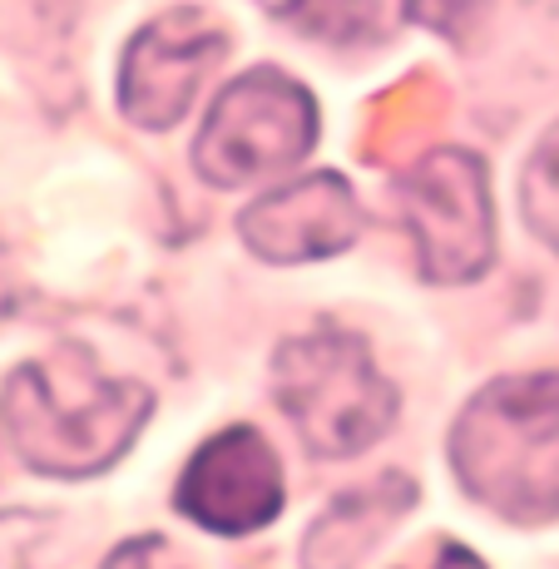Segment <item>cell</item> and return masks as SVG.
Segmentation results:
<instances>
[{"label":"cell","mask_w":559,"mask_h":569,"mask_svg":"<svg viewBox=\"0 0 559 569\" xmlns=\"http://www.w3.org/2000/svg\"><path fill=\"white\" fill-rule=\"evenodd\" d=\"M149 411V387L109 377L74 342L16 367L6 381V401H0V421H6V436L20 451V461L60 480H84L109 470L144 431Z\"/></svg>","instance_id":"1"},{"label":"cell","mask_w":559,"mask_h":569,"mask_svg":"<svg viewBox=\"0 0 559 569\" xmlns=\"http://www.w3.org/2000/svg\"><path fill=\"white\" fill-rule=\"evenodd\" d=\"M466 490L496 516L540 525L559 516V371L506 377L466 407L451 436Z\"/></svg>","instance_id":"2"},{"label":"cell","mask_w":559,"mask_h":569,"mask_svg":"<svg viewBox=\"0 0 559 569\" xmlns=\"http://www.w3.org/2000/svg\"><path fill=\"white\" fill-rule=\"evenodd\" d=\"M272 391L312 456H357L397 421V387L377 371L367 342L342 327H317L278 347Z\"/></svg>","instance_id":"3"},{"label":"cell","mask_w":559,"mask_h":569,"mask_svg":"<svg viewBox=\"0 0 559 569\" xmlns=\"http://www.w3.org/2000/svg\"><path fill=\"white\" fill-rule=\"evenodd\" d=\"M317 144V104L298 80L278 70H248L208 109L193 163L213 189H238L262 173L298 163Z\"/></svg>","instance_id":"4"},{"label":"cell","mask_w":559,"mask_h":569,"mask_svg":"<svg viewBox=\"0 0 559 569\" xmlns=\"http://www.w3.org/2000/svg\"><path fill=\"white\" fill-rule=\"evenodd\" d=\"M401 213L431 282H470L496 258L486 169L460 149H441L401 179Z\"/></svg>","instance_id":"5"},{"label":"cell","mask_w":559,"mask_h":569,"mask_svg":"<svg viewBox=\"0 0 559 569\" xmlns=\"http://www.w3.org/2000/svg\"><path fill=\"white\" fill-rule=\"evenodd\" d=\"M228 54V36L203 10H169L129 40L119 60V109L139 129H173L189 114L199 84Z\"/></svg>","instance_id":"6"},{"label":"cell","mask_w":559,"mask_h":569,"mask_svg":"<svg viewBox=\"0 0 559 569\" xmlns=\"http://www.w3.org/2000/svg\"><path fill=\"white\" fill-rule=\"evenodd\" d=\"M179 510L213 535H253L282 510L278 451L253 426H228L193 451L179 480Z\"/></svg>","instance_id":"7"},{"label":"cell","mask_w":559,"mask_h":569,"mask_svg":"<svg viewBox=\"0 0 559 569\" xmlns=\"http://www.w3.org/2000/svg\"><path fill=\"white\" fill-rule=\"evenodd\" d=\"M238 233L268 262H307V258H332L352 248L361 233L357 193L342 173H302V179L282 183L278 193L258 199L238 218Z\"/></svg>","instance_id":"8"},{"label":"cell","mask_w":559,"mask_h":569,"mask_svg":"<svg viewBox=\"0 0 559 569\" xmlns=\"http://www.w3.org/2000/svg\"><path fill=\"white\" fill-rule=\"evenodd\" d=\"M416 490L407 476H381L361 490L337 496L322 516L312 520L302 540V565L307 569H352L367 560V550L411 510Z\"/></svg>","instance_id":"9"},{"label":"cell","mask_w":559,"mask_h":569,"mask_svg":"<svg viewBox=\"0 0 559 569\" xmlns=\"http://www.w3.org/2000/svg\"><path fill=\"white\" fill-rule=\"evenodd\" d=\"M278 16L322 46H381L401 26V0H282Z\"/></svg>","instance_id":"10"},{"label":"cell","mask_w":559,"mask_h":569,"mask_svg":"<svg viewBox=\"0 0 559 569\" xmlns=\"http://www.w3.org/2000/svg\"><path fill=\"white\" fill-rule=\"evenodd\" d=\"M520 199H525L530 228L545 243L559 248V129H550L545 144L535 149L530 169H525V183H520Z\"/></svg>","instance_id":"11"},{"label":"cell","mask_w":559,"mask_h":569,"mask_svg":"<svg viewBox=\"0 0 559 569\" xmlns=\"http://www.w3.org/2000/svg\"><path fill=\"white\" fill-rule=\"evenodd\" d=\"M40 540H46V516H36V510H6L0 516V569H30Z\"/></svg>","instance_id":"12"},{"label":"cell","mask_w":559,"mask_h":569,"mask_svg":"<svg viewBox=\"0 0 559 569\" xmlns=\"http://www.w3.org/2000/svg\"><path fill=\"white\" fill-rule=\"evenodd\" d=\"M104 569H189V565H183L179 555H173L163 540H153V535H144V540L119 545V550L109 555V565H104Z\"/></svg>","instance_id":"13"},{"label":"cell","mask_w":559,"mask_h":569,"mask_svg":"<svg viewBox=\"0 0 559 569\" xmlns=\"http://www.w3.org/2000/svg\"><path fill=\"white\" fill-rule=\"evenodd\" d=\"M401 569H486V565H480L470 550H460V545L441 540V545H431L421 560H411V565H401Z\"/></svg>","instance_id":"14"},{"label":"cell","mask_w":559,"mask_h":569,"mask_svg":"<svg viewBox=\"0 0 559 569\" xmlns=\"http://www.w3.org/2000/svg\"><path fill=\"white\" fill-rule=\"evenodd\" d=\"M16 268H10V253H6V243H0V322L10 317V308H16Z\"/></svg>","instance_id":"15"},{"label":"cell","mask_w":559,"mask_h":569,"mask_svg":"<svg viewBox=\"0 0 559 569\" xmlns=\"http://www.w3.org/2000/svg\"><path fill=\"white\" fill-rule=\"evenodd\" d=\"M0 436H6V421H0Z\"/></svg>","instance_id":"16"}]
</instances>
